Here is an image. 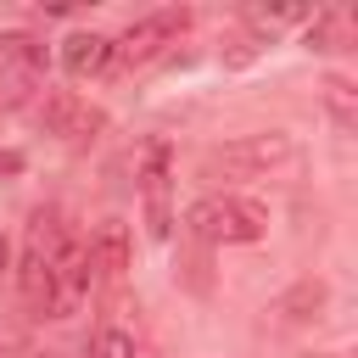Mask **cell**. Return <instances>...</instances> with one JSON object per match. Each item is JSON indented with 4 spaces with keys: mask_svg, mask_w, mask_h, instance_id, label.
<instances>
[{
    "mask_svg": "<svg viewBox=\"0 0 358 358\" xmlns=\"http://www.w3.org/2000/svg\"><path fill=\"white\" fill-rule=\"evenodd\" d=\"M73 229L62 224V213H34L28 224V241H22V263H17V285H22V302L34 313L50 319V291H56V263L67 252Z\"/></svg>",
    "mask_w": 358,
    "mask_h": 358,
    "instance_id": "obj_1",
    "label": "cell"
},
{
    "mask_svg": "<svg viewBox=\"0 0 358 358\" xmlns=\"http://www.w3.org/2000/svg\"><path fill=\"white\" fill-rule=\"evenodd\" d=\"M185 229H190L196 241H207V246H246V241H257V235L268 229V213H263V201H252V196L213 190V196L190 201Z\"/></svg>",
    "mask_w": 358,
    "mask_h": 358,
    "instance_id": "obj_2",
    "label": "cell"
},
{
    "mask_svg": "<svg viewBox=\"0 0 358 358\" xmlns=\"http://www.w3.org/2000/svg\"><path fill=\"white\" fill-rule=\"evenodd\" d=\"M296 157V145H291V134H280V129H268V134H246V140H229V145H213L207 157H201V173L207 179H263L268 168H280V162H291Z\"/></svg>",
    "mask_w": 358,
    "mask_h": 358,
    "instance_id": "obj_3",
    "label": "cell"
},
{
    "mask_svg": "<svg viewBox=\"0 0 358 358\" xmlns=\"http://www.w3.org/2000/svg\"><path fill=\"white\" fill-rule=\"evenodd\" d=\"M140 201H145V235L168 241L173 235V145L157 134L140 151Z\"/></svg>",
    "mask_w": 358,
    "mask_h": 358,
    "instance_id": "obj_4",
    "label": "cell"
},
{
    "mask_svg": "<svg viewBox=\"0 0 358 358\" xmlns=\"http://www.w3.org/2000/svg\"><path fill=\"white\" fill-rule=\"evenodd\" d=\"M190 28V11H151V17H140V22H129L117 39H112V67H123V73H134V67H145V62H157L179 34Z\"/></svg>",
    "mask_w": 358,
    "mask_h": 358,
    "instance_id": "obj_5",
    "label": "cell"
},
{
    "mask_svg": "<svg viewBox=\"0 0 358 358\" xmlns=\"http://www.w3.org/2000/svg\"><path fill=\"white\" fill-rule=\"evenodd\" d=\"M39 123H45L50 134H62V140H95V134L106 129V112L90 106L84 95H73V90H50V95L39 101Z\"/></svg>",
    "mask_w": 358,
    "mask_h": 358,
    "instance_id": "obj_6",
    "label": "cell"
},
{
    "mask_svg": "<svg viewBox=\"0 0 358 358\" xmlns=\"http://www.w3.org/2000/svg\"><path fill=\"white\" fill-rule=\"evenodd\" d=\"M84 257H90V285L95 280H117L129 268V229L117 218H106L90 241H84Z\"/></svg>",
    "mask_w": 358,
    "mask_h": 358,
    "instance_id": "obj_7",
    "label": "cell"
},
{
    "mask_svg": "<svg viewBox=\"0 0 358 358\" xmlns=\"http://www.w3.org/2000/svg\"><path fill=\"white\" fill-rule=\"evenodd\" d=\"M62 67H67L73 78H95V73H106V67H112V39L95 34V28L67 34V39H62Z\"/></svg>",
    "mask_w": 358,
    "mask_h": 358,
    "instance_id": "obj_8",
    "label": "cell"
},
{
    "mask_svg": "<svg viewBox=\"0 0 358 358\" xmlns=\"http://www.w3.org/2000/svg\"><path fill=\"white\" fill-rule=\"evenodd\" d=\"M347 22H352V11H341V6H336V11H319L313 28H308V45H313V50H336V45L347 39Z\"/></svg>",
    "mask_w": 358,
    "mask_h": 358,
    "instance_id": "obj_9",
    "label": "cell"
},
{
    "mask_svg": "<svg viewBox=\"0 0 358 358\" xmlns=\"http://www.w3.org/2000/svg\"><path fill=\"white\" fill-rule=\"evenodd\" d=\"M90 358H134V336H123V330L101 324V330L90 336Z\"/></svg>",
    "mask_w": 358,
    "mask_h": 358,
    "instance_id": "obj_10",
    "label": "cell"
},
{
    "mask_svg": "<svg viewBox=\"0 0 358 358\" xmlns=\"http://www.w3.org/2000/svg\"><path fill=\"white\" fill-rule=\"evenodd\" d=\"M324 101H330L336 123H341V129H352V84H347V78H330V84H324Z\"/></svg>",
    "mask_w": 358,
    "mask_h": 358,
    "instance_id": "obj_11",
    "label": "cell"
},
{
    "mask_svg": "<svg viewBox=\"0 0 358 358\" xmlns=\"http://www.w3.org/2000/svg\"><path fill=\"white\" fill-rule=\"evenodd\" d=\"M6 257H11V241H6V235H0V268H6Z\"/></svg>",
    "mask_w": 358,
    "mask_h": 358,
    "instance_id": "obj_12",
    "label": "cell"
}]
</instances>
